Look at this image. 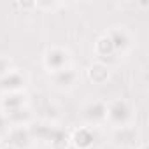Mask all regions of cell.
<instances>
[{"instance_id": "6da1fadb", "label": "cell", "mask_w": 149, "mask_h": 149, "mask_svg": "<svg viewBox=\"0 0 149 149\" xmlns=\"http://www.w3.org/2000/svg\"><path fill=\"white\" fill-rule=\"evenodd\" d=\"M105 118H109L111 123H114L118 128H121V126H125V123H126L128 118H130V109H128V105H126L125 102L118 100V102H114V104L107 109V116H105Z\"/></svg>"}, {"instance_id": "52a82bcc", "label": "cell", "mask_w": 149, "mask_h": 149, "mask_svg": "<svg viewBox=\"0 0 149 149\" xmlns=\"http://www.w3.org/2000/svg\"><path fill=\"white\" fill-rule=\"evenodd\" d=\"M109 39H111V42H112V47H114V51H119V49H126L128 47V35L123 32V30H114V32H111V35H107Z\"/></svg>"}, {"instance_id": "3957f363", "label": "cell", "mask_w": 149, "mask_h": 149, "mask_svg": "<svg viewBox=\"0 0 149 149\" xmlns=\"http://www.w3.org/2000/svg\"><path fill=\"white\" fill-rule=\"evenodd\" d=\"M9 142H11L14 147L23 149V147H26V146L30 144V133H28L26 130H23L21 126H18V128H14V130L11 132Z\"/></svg>"}, {"instance_id": "30bf717a", "label": "cell", "mask_w": 149, "mask_h": 149, "mask_svg": "<svg viewBox=\"0 0 149 149\" xmlns=\"http://www.w3.org/2000/svg\"><path fill=\"white\" fill-rule=\"evenodd\" d=\"M97 51L100 53V54H112L114 53V47H112V42H111V39L109 37H102L98 42H97Z\"/></svg>"}, {"instance_id": "8fae6325", "label": "cell", "mask_w": 149, "mask_h": 149, "mask_svg": "<svg viewBox=\"0 0 149 149\" xmlns=\"http://www.w3.org/2000/svg\"><path fill=\"white\" fill-rule=\"evenodd\" d=\"M142 149H146V146H142Z\"/></svg>"}, {"instance_id": "7a4b0ae2", "label": "cell", "mask_w": 149, "mask_h": 149, "mask_svg": "<svg viewBox=\"0 0 149 149\" xmlns=\"http://www.w3.org/2000/svg\"><path fill=\"white\" fill-rule=\"evenodd\" d=\"M65 63H67V53L63 49H51L47 51L46 54V65L49 68H53L54 72L65 68Z\"/></svg>"}, {"instance_id": "8992f818", "label": "cell", "mask_w": 149, "mask_h": 149, "mask_svg": "<svg viewBox=\"0 0 149 149\" xmlns=\"http://www.w3.org/2000/svg\"><path fill=\"white\" fill-rule=\"evenodd\" d=\"M105 116H107V107L104 104H100V102H95L86 109V118L90 121H93V123L105 119Z\"/></svg>"}, {"instance_id": "9c48e42d", "label": "cell", "mask_w": 149, "mask_h": 149, "mask_svg": "<svg viewBox=\"0 0 149 149\" xmlns=\"http://www.w3.org/2000/svg\"><path fill=\"white\" fill-rule=\"evenodd\" d=\"M90 77H91V81H95V83H104L107 77H109V70H107V67L105 65H93L91 68H90Z\"/></svg>"}, {"instance_id": "277c9868", "label": "cell", "mask_w": 149, "mask_h": 149, "mask_svg": "<svg viewBox=\"0 0 149 149\" xmlns=\"http://www.w3.org/2000/svg\"><path fill=\"white\" fill-rule=\"evenodd\" d=\"M74 144H76V147L79 149H88L91 144H93V133L88 130V128H81L76 132V135H74Z\"/></svg>"}, {"instance_id": "5b68a950", "label": "cell", "mask_w": 149, "mask_h": 149, "mask_svg": "<svg viewBox=\"0 0 149 149\" xmlns=\"http://www.w3.org/2000/svg\"><path fill=\"white\" fill-rule=\"evenodd\" d=\"M23 84V77L18 72H9L7 76L0 77V88L2 90H18Z\"/></svg>"}, {"instance_id": "ba28073f", "label": "cell", "mask_w": 149, "mask_h": 149, "mask_svg": "<svg viewBox=\"0 0 149 149\" xmlns=\"http://www.w3.org/2000/svg\"><path fill=\"white\" fill-rule=\"evenodd\" d=\"M74 79H76V74H74L72 70H68V68L58 70L56 76H54V81L60 86H70V84H74Z\"/></svg>"}]
</instances>
